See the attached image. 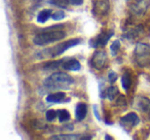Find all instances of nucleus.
Masks as SVG:
<instances>
[{"label":"nucleus","mask_w":150,"mask_h":140,"mask_svg":"<svg viewBox=\"0 0 150 140\" xmlns=\"http://www.w3.org/2000/svg\"><path fill=\"white\" fill-rule=\"evenodd\" d=\"M88 113V106L84 103H78L75 109V117L77 121H83Z\"/></svg>","instance_id":"9b49d317"},{"label":"nucleus","mask_w":150,"mask_h":140,"mask_svg":"<svg viewBox=\"0 0 150 140\" xmlns=\"http://www.w3.org/2000/svg\"><path fill=\"white\" fill-rule=\"evenodd\" d=\"M105 139H113V138L112 137H110V136H108V135H106V136H105Z\"/></svg>","instance_id":"cd10ccee"},{"label":"nucleus","mask_w":150,"mask_h":140,"mask_svg":"<svg viewBox=\"0 0 150 140\" xmlns=\"http://www.w3.org/2000/svg\"><path fill=\"white\" fill-rule=\"evenodd\" d=\"M117 105H120V106H123V105H127V101H125V96H122V95H120V96L118 97V99H117Z\"/></svg>","instance_id":"393cba45"},{"label":"nucleus","mask_w":150,"mask_h":140,"mask_svg":"<svg viewBox=\"0 0 150 140\" xmlns=\"http://www.w3.org/2000/svg\"><path fill=\"white\" fill-rule=\"evenodd\" d=\"M64 62V60H60L58 62H48L44 65V69L45 70H52V69H56L57 67H59L60 65H62V63Z\"/></svg>","instance_id":"aec40b11"},{"label":"nucleus","mask_w":150,"mask_h":140,"mask_svg":"<svg viewBox=\"0 0 150 140\" xmlns=\"http://www.w3.org/2000/svg\"><path fill=\"white\" fill-rule=\"evenodd\" d=\"M131 82H132V80H131V75H129V72H125L121 76V85H122V88L123 90L127 91L129 88L131 87Z\"/></svg>","instance_id":"2eb2a0df"},{"label":"nucleus","mask_w":150,"mask_h":140,"mask_svg":"<svg viewBox=\"0 0 150 140\" xmlns=\"http://www.w3.org/2000/svg\"><path fill=\"white\" fill-rule=\"evenodd\" d=\"M94 109H95V114H96V117H97V119H100V115L98 114V111H97V106H94Z\"/></svg>","instance_id":"bb28decb"},{"label":"nucleus","mask_w":150,"mask_h":140,"mask_svg":"<svg viewBox=\"0 0 150 140\" xmlns=\"http://www.w3.org/2000/svg\"><path fill=\"white\" fill-rule=\"evenodd\" d=\"M66 98V94L63 92H57V93H52V94H50L46 96L45 100L46 102L48 103H60L62 101L65 100Z\"/></svg>","instance_id":"f8f14e48"},{"label":"nucleus","mask_w":150,"mask_h":140,"mask_svg":"<svg viewBox=\"0 0 150 140\" xmlns=\"http://www.w3.org/2000/svg\"><path fill=\"white\" fill-rule=\"evenodd\" d=\"M112 35H113V31L102 32L101 34H99V35H97L96 37L92 38V39L90 40V45L95 48H99V46L106 45L107 42L109 41V39H110Z\"/></svg>","instance_id":"0eeeda50"},{"label":"nucleus","mask_w":150,"mask_h":140,"mask_svg":"<svg viewBox=\"0 0 150 140\" xmlns=\"http://www.w3.org/2000/svg\"><path fill=\"white\" fill-rule=\"evenodd\" d=\"M80 42H81V40H80L79 38H74V39H69V40H67V41L63 42V43L58 44V45L54 46V48H50V50H48V52L50 53V57H52V58H54V57L60 56V55H62L63 53L65 52V50H69V48H72V46L78 45Z\"/></svg>","instance_id":"20e7f679"},{"label":"nucleus","mask_w":150,"mask_h":140,"mask_svg":"<svg viewBox=\"0 0 150 140\" xmlns=\"http://www.w3.org/2000/svg\"><path fill=\"white\" fill-rule=\"evenodd\" d=\"M135 60L140 66H146L150 63V45L138 43L135 48Z\"/></svg>","instance_id":"7ed1b4c3"},{"label":"nucleus","mask_w":150,"mask_h":140,"mask_svg":"<svg viewBox=\"0 0 150 140\" xmlns=\"http://www.w3.org/2000/svg\"><path fill=\"white\" fill-rule=\"evenodd\" d=\"M45 117H46V119H47V121L52 122V121H54L57 117H58V111L52 110V109H50V110L46 111Z\"/></svg>","instance_id":"412c9836"},{"label":"nucleus","mask_w":150,"mask_h":140,"mask_svg":"<svg viewBox=\"0 0 150 140\" xmlns=\"http://www.w3.org/2000/svg\"><path fill=\"white\" fill-rule=\"evenodd\" d=\"M149 5L147 0H140L138 2H136L132 7V11L134 15L136 16H142L145 14V11H147V7Z\"/></svg>","instance_id":"6e6552de"},{"label":"nucleus","mask_w":150,"mask_h":140,"mask_svg":"<svg viewBox=\"0 0 150 140\" xmlns=\"http://www.w3.org/2000/svg\"><path fill=\"white\" fill-rule=\"evenodd\" d=\"M139 108H141V110L144 113L147 114V117L150 119V101L146 98H141L139 101Z\"/></svg>","instance_id":"ddd939ff"},{"label":"nucleus","mask_w":150,"mask_h":140,"mask_svg":"<svg viewBox=\"0 0 150 140\" xmlns=\"http://www.w3.org/2000/svg\"><path fill=\"white\" fill-rule=\"evenodd\" d=\"M66 37V33L62 30H50V31H42L33 38V42L36 45H46L60 41Z\"/></svg>","instance_id":"f03ea898"},{"label":"nucleus","mask_w":150,"mask_h":140,"mask_svg":"<svg viewBox=\"0 0 150 140\" xmlns=\"http://www.w3.org/2000/svg\"><path fill=\"white\" fill-rule=\"evenodd\" d=\"M69 0H50V3L61 9H67L69 5Z\"/></svg>","instance_id":"6ab92c4d"},{"label":"nucleus","mask_w":150,"mask_h":140,"mask_svg":"<svg viewBox=\"0 0 150 140\" xmlns=\"http://www.w3.org/2000/svg\"><path fill=\"white\" fill-rule=\"evenodd\" d=\"M58 119L61 123L63 122H67L70 119V113H69L68 110L66 109H59L58 110Z\"/></svg>","instance_id":"f3484780"},{"label":"nucleus","mask_w":150,"mask_h":140,"mask_svg":"<svg viewBox=\"0 0 150 140\" xmlns=\"http://www.w3.org/2000/svg\"><path fill=\"white\" fill-rule=\"evenodd\" d=\"M62 67L69 71H78L80 69V63L76 59H64V62L62 63Z\"/></svg>","instance_id":"9d476101"},{"label":"nucleus","mask_w":150,"mask_h":140,"mask_svg":"<svg viewBox=\"0 0 150 140\" xmlns=\"http://www.w3.org/2000/svg\"><path fill=\"white\" fill-rule=\"evenodd\" d=\"M69 1L73 5H81L83 3V0H69Z\"/></svg>","instance_id":"a878e982"},{"label":"nucleus","mask_w":150,"mask_h":140,"mask_svg":"<svg viewBox=\"0 0 150 140\" xmlns=\"http://www.w3.org/2000/svg\"><path fill=\"white\" fill-rule=\"evenodd\" d=\"M107 59L108 58H107L106 52H104V50H97L93 55L92 59H91V65H92L93 68L100 70V69H102L105 66Z\"/></svg>","instance_id":"39448f33"},{"label":"nucleus","mask_w":150,"mask_h":140,"mask_svg":"<svg viewBox=\"0 0 150 140\" xmlns=\"http://www.w3.org/2000/svg\"><path fill=\"white\" fill-rule=\"evenodd\" d=\"M119 48H120V41H119V40H115V41L112 43V45L110 46V50H111V53H112L113 56L116 55V53L118 52Z\"/></svg>","instance_id":"4be33fe9"},{"label":"nucleus","mask_w":150,"mask_h":140,"mask_svg":"<svg viewBox=\"0 0 150 140\" xmlns=\"http://www.w3.org/2000/svg\"><path fill=\"white\" fill-rule=\"evenodd\" d=\"M50 17H52V11L50 9H43L37 15V22L38 23H45Z\"/></svg>","instance_id":"4468645a"},{"label":"nucleus","mask_w":150,"mask_h":140,"mask_svg":"<svg viewBox=\"0 0 150 140\" xmlns=\"http://www.w3.org/2000/svg\"><path fill=\"white\" fill-rule=\"evenodd\" d=\"M127 1H129V0H127Z\"/></svg>","instance_id":"c85d7f7f"},{"label":"nucleus","mask_w":150,"mask_h":140,"mask_svg":"<svg viewBox=\"0 0 150 140\" xmlns=\"http://www.w3.org/2000/svg\"><path fill=\"white\" fill-rule=\"evenodd\" d=\"M109 6V0H94L93 11L98 18L105 17L108 14Z\"/></svg>","instance_id":"423d86ee"},{"label":"nucleus","mask_w":150,"mask_h":140,"mask_svg":"<svg viewBox=\"0 0 150 140\" xmlns=\"http://www.w3.org/2000/svg\"><path fill=\"white\" fill-rule=\"evenodd\" d=\"M52 20L54 21H59V20H62L65 18V13L62 11H54V14L52 15Z\"/></svg>","instance_id":"5701e85b"},{"label":"nucleus","mask_w":150,"mask_h":140,"mask_svg":"<svg viewBox=\"0 0 150 140\" xmlns=\"http://www.w3.org/2000/svg\"><path fill=\"white\" fill-rule=\"evenodd\" d=\"M50 139H92L91 136L88 137H81L79 135H60V136H52Z\"/></svg>","instance_id":"dca6fc26"},{"label":"nucleus","mask_w":150,"mask_h":140,"mask_svg":"<svg viewBox=\"0 0 150 140\" xmlns=\"http://www.w3.org/2000/svg\"><path fill=\"white\" fill-rule=\"evenodd\" d=\"M108 80H109V82H110L111 84L115 82H116V80H117V74L115 73L114 71H110V72H109V74H108Z\"/></svg>","instance_id":"b1692460"},{"label":"nucleus","mask_w":150,"mask_h":140,"mask_svg":"<svg viewBox=\"0 0 150 140\" xmlns=\"http://www.w3.org/2000/svg\"><path fill=\"white\" fill-rule=\"evenodd\" d=\"M107 98L109 99L110 101H113L115 98H116V96L119 94L118 93V89L116 88V87H114V86H112V87H110V88L107 90Z\"/></svg>","instance_id":"a211bd4d"},{"label":"nucleus","mask_w":150,"mask_h":140,"mask_svg":"<svg viewBox=\"0 0 150 140\" xmlns=\"http://www.w3.org/2000/svg\"><path fill=\"white\" fill-rule=\"evenodd\" d=\"M140 119L135 112H129L121 117V123L125 124L127 127H135L139 124Z\"/></svg>","instance_id":"1a4fd4ad"},{"label":"nucleus","mask_w":150,"mask_h":140,"mask_svg":"<svg viewBox=\"0 0 150 140\" xmlns=\"http://www.w3.org/2000/svg\"><path fill=\"white\" fill-rule=\"evenodd\" d=\"M74 82V80L69 74L64 72L52 73L44 80V87L50 90H65Z\"/></svg>","instance_id":"f257e3e1"}]
</instances>
